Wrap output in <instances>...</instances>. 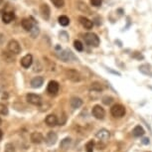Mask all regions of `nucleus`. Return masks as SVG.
I'll list each match as a JSON object with an SVG mask.
<instances>
[{
  "instance_id": "1",
  "label": "nucleus",
  "mask_w": 152,
  "mask_h": 152,
  "mask_svg": "<svg viewBox=\"0 0 152 152\" xmlns=\"http://www.w3.org/2000/svg\"><path fill=\"white\" fill-rule=\"evenodd\" d=\"M84 39H85V42L87 43L88 46H91V47H94V48L99 47V38L97 37L96 34H94V33H87L85 35Z\"/></svg>"
},
{
  "instance_id": "2",
  "label": "nucleus",
  "mask_w": 152,
  "mask_h": 152,
  "mask_svg": "<svg viewBox=\"0 0 152 152\" xmlns=\"http://www.w3.org/2000/svg\"><path fill=\"white\" fill-rule=\"evenodd\" d=\"M110 113L113 117L116 118H121L125 114V107L122 104H114L110 108Z\"/></svg>"
},
{
  "instance_id": "3",
  "label": "nucleus",
  "mask_w": 152,
  "mask_h": 152,
  "mask_svg": "<svg viewBox=\"0 0 152 152\" xmlns=\"http://www.w3.org/2000/svg\"><path fill=\"white\" fill-rule=\"evenodd\" d=\"M7 48H8V51H9L11 54H14V55H18V54L21 52V47H20L19 43L17 42L16 40H10V41L8 42Z\"/></svg>"
},
{
  "instance_id": "4",
  "label": "nucleus",
  "mask_w": 152,
  "mask_h": 152,
  "mask_svg": "<svg viewBox=\"0 0 152 152\" xmlns=\"http://www.w3.org/2000/svg\"><path fill=\"white\" fill-rule=\"evenodd\" d=\"M66 77L70 80V81L72 82H80L81 81V75H80V73L78 71L76 70H67L66 71Z\"/></svg>"
},
{
  "instance_id": "5",
  "label": "nucleus",
  "mask_w": 152,
  "mask_h": 152,
  "mask_svg": "<svg viewBox=\"0 0 152 152\" xmlns=\"http://www.w3.org/2000/svg\"><path fill=\"white\" fill-rule=\"evenodd\" d=\"M26 99H27V102H29L31 104H34V105H40L42 104V99L39 94H28L26 96Z\"/></svg>"
},
{
  "instance_id": "6",
  "label": "nucleus",
  "mask_w": 152,
  "mask_h": 152,
  "mask_svg": "<svg viewBox=\"0 0 152 152\" xmlns=\"http://www.w3.org/2000/svg\"><path fill=\"white\" fill-rule=\"evenodd\" d=\"M21 25H22L23 29H24L25 31H27V32H31V31L33 30L34 26H35V23H34L32 18H24L22 20Z\"/></svg>"
},
{
  "instance_id": "7",
  "label": "nucleus",
  "mask_w": 152,
  "mask_h": 152,
  "mask_svg": "<svg viewBox=\"0 0 152 152\" xmlns=\"http://www.w3.org/2000/svg\"><path fill=\"white\" fill-rule=\"evenodd\" d=\"M91 113H93V115L97 119H102L105 115V111L100 105H94Z\"/></svg>"
},
{
  "instance_id": "8",
  "label": "nucleus",
  "mask_w": 152,
  "mask_h": 152,
  "mask_svg": "<svg viewBox=\"0 0 152 152\" xmlns=\"http://www.w3.org/2000/svg\"><path fill=\"white\" fill-rule=\"evenodd\" d=\"M40 14H41L42 18L45 19V20H49L50 18V15H51V10H50V7H49L48 4H42L40 6Z\"/></svg>"
},
{
  "instance_id": "9",
  "label": "nucleus",
  "mask_w": 152,
  "mask_h": 152,
  "mask_svg": "<svg viewBox=\"0 0 152 152\" xmlns=\"http://www.w3.org/2000/svg\"><path fill=\"white\" fill-rule=\"evenodd\" d=\"M59 88H60V86H59L58 82L51 81L50 83H49V85H48L47 91H48V93L50 94H56L59 91Z\"/></svg>"
},
{
  "instance_id": "10",
  "label": "nucleus",
  "mask_w": 152,
  "mask_h": 152,
  "mask_svg": "<svg viewBox=\"0 0 152 152\" xmlns=\"http://www.w3.org/2000/svg\"><path fill=\"white\" fill-rule=\"evenodd\" d=\"M57 139H58L57 134L54 132V131H49L47 136H46V138H45V141L48 145H54L56 143Z\"/></svg>"
},
{
  "instance_id": "11",
  "label": "nucleus",
  "mask_w": 152,
  "mask_h": 152,
  "mask_svg": "<svg viewBox=\"0 0 152 152\" xmlns=\"http://www.w3.org/2000/svg\"><path fill=\"white\" fill-rule=\"evenodd\" d=\"M96 136L97 139L100 140V141H105V140H107L110 138V131L104 129V128H102V129L97 131Z\"/></svg>"
},
{
  "instance_id": "12",
  "label": "nucleus",
  "mask_w": 152,
  "mask_h": 152,
  "mask_svg": "<svg viewBox=\"0 0 152 152\" xmlns=\"http://www.w3.org/2000/svg\"><path fill=\"white\" fill-rule=\"evenodd\" d=\"M32 63H33V57H32V55H30V54L24 56L21 59V66L23 68H25V69L31 67Z\"/></svg>"
},
{
  "instance_id": "13",
  "label": "nucleus",
  "mask_w": 152,
  "mask_h": 152,
  "mask_svg": "<svg viewBox=\"0 0 152 152\" xmlns=\"http://www.w3.org/2000/svg\"><path fill=\"white\" fill-rule=\"evenodd\" d=\"M30 138H31V141L33 143H35V144H40V143H42L44 141V136L40 132H33L31 134Z\"/></svg>"
},
{
  "instance_id": "14",
  "label": "nucleus",
  "mask_w": 152,
  "mask_h": 152,
  "mask_svg": "<svg viewBox=\"0 0 152 152\" xmlns=\"http://www.w3.org/2000/svg\"><path fill=\"white\" fill-rule=\"evenodd\" d=\"M59 58L63 60L64 62H69V61H71V59H75V57L71 51L66 50V51H63V52L60 53Z\"/></svg>"
},
{
  "instance_id": "15",
  "label": "nucleus",
  "mask_w": 152,
  "mask_h": 152,
  "mask_svg": "<svg viewBox=\"0 0 152 152\" xmlns=\"http://www.w3.org/2000/svg\"><path fill=\"white\" fill-rule=\"evenodd\" d=\"M70 104L73 110H77V108L81 107L83 105V99H80V97H77V96L72 97L70 100Z\"/></svg>"
},
{
  "instance_id": "16",
  "label": "nucleus",
  "mask_w": 152,
  "mask_h": 152,
  "mask_svg": "<svg viewBox=\"0 0 152 152\" xmlns=\"http://www.w3.org/2000/svg\"><path fill=\"white\" fill-rule=\"evenodd\" d=\"M79 20H80V22H81V24L83 25V27H85L86 29L90 30V29H91V28H93L94 23L91 22L90 19H88L87 17L80 16L79 17Z\"/></svg>"
},
{
  "instance_id": "17",
  "label": "nucleus",
  "mask_w": 152,
  "mask_h": 152,
  "mask_svg": "<svg viewBox=\"0 0 152 152\" xmlns=\"http://www.w3.org/2000/svg\"><path fill=\"white\" fill-rule=\"evenodd\" d=\"M45 122L48 126H56L58 124V118H57V116L55 114H49V115L46 117Z\"/></svg>"
},
{
  "instance_id": "18",
  "label": "nucleus",
  "mask_w": 152,
  "mask_h": 152,
  "mask_svg": "<svg viewBox=\"0 0 152 152\" xmlns=\"http://www.w3.org/2000/svg\"><path fill=\"white\" fill-rule=\"evenodd\" d=\"M14 18H15V15L11 11H5L2 14V20H3V23H5V24H9Z\"/></svg>"
},
{
  "instance_id": "19",
  "label": "nucleus",
  "mask_w": 152,
  "mask_h": 152,
  "mask_svg": "<svg viewBox=\"0 0 152 152\" xmlns=\"http://www.w3.org/2000/svg\"><path fill=\"white\" fill-rule=\"evenodd\" d=\"M43 83H44V79L42 77H35L32 81H31V87L34 88H38L40 87H42Z\"/></svg>"
},
{
  "instance_id": "20",
  "label": "nucleus",
  "mask_w": 152,
  "mask_h": 152,
  "mask_svg": "<svg viewBox=\"0 0 152 152\" xmlns=\"http://www.w3.org/2000/svg\"><path fill=\"white\" fill-rule=\"evenodd\" d=\"M144 129L142 128V126H140V125H136L135 127L133 128V131H132V133H133V135L135 136V137H140V136H142L143 134H144Z\"/></svg>"
},
{
  "instance_id": "21",
  "label": "nucleus",
  "mask_w": 152,
  "mask_h": 152,
  "mask_svg": "<svg viewBox=\"0 0 152 152\" xmlns=\"http://www.w3.org/2000/svg\"><path fill=\"white\" fill-rule=\"evenodd\" d=\"M90 90L93 91H102V90H104V87H102V85L100 84V83L94 82L91 85Z\"/></svg>"
},
{
  "instance_id": "22",
  "label": "nucleus",
  "mask_w": 152,
  "mask_h": 152,
  "mask_svg": "<svg viewBox=\"0 0 152 152\" xmlns=\"http://www.w3.org/2000/svg\"><path fill=\"white\" fill-rule=\"evenodd\" d=\"M71 138L70 137H67V138H64L61 141V144H60V147H61L62 149H64V150H66V149L69 148V146H70L71 144Z\"/></svg>"
},
{
  "instance_id": "23",
  "label": "nucleus",
  "mask_w": 152,
  "mask_h": 152,
  "mask_svg": "<svg viewBox=\"0 0 152 152\" xmlns=\"http://www.w3.org/2000/svg\"><path fill=\"white\" fill-rule=\"evenodd\" d=\"M59 23L62 26H68V25L70 24V19H69V17L67 16L62 15L59 17Z\"/></svg>"
},
{
  "instance_id": "24",
  "label": "nucleus",
  "mask_w": 152,
  "mask_h": 152,
  "mask_svg": "<svg viewBox=\"0 0 152 152\" xmlns=\"http://www.w3.org/2000/svg\"><path fill=\"white\" fill-rule=\"evenodd\" d=\"M74 46H75V48H76L77 51L82 52V51L84 50V45H83V43L81 41H79V40H76V41L74 42Z\"/></svg>"
},
{
  "instance_id": "25",
  "label": "nucleus",
  "mask_w": 152,
  "mask_h": 152,
  "mask_svg": "<svg viewBox=\"0 0 152 152\" xmlns=\"http://www.w3.org/2000/svg\"><path fill=\"white\" fill-rule=\"evenodd\" d=\"M94 148V142L93 140H90L87 144H86V151L87 152H93Z\"/></svg>"
},
{
  "instance_id": "26",
  "label": "nucleus",
  "mask_w": 152,
  "mask_h": 152,
  "mask_svg": "<svg viewBox=\"0 0 152 152\" xmlns=\"http://www.w3.org/2000/svg\"><path fill=\"white\" fill-rule=\"evenodd\" d=\"M51 1H52V3L55 5V7L57 8H62V7H64V5H65L64 0H51Z\"/></svg>"
},
{
  "instance_id": "27",
  "label": "nucleus",
  "mask_w": 152,
  "mask_h": 152,
  "mask_svg": "<svg viewBox=\"0 0 152 152\" xmlns=\"http://www.w3.org/2000/svg\"><path fill=\"white\" fill-rule=\"evenodd\" d=\"M0 114H2V115H7L8 114V108L3 104H0Z\"/></svg>"
},
{
  "instance_id": "28",
  "label": "nucleus",
  "mask_w": 152,
  "mask_h": 152,
  "mask_svg": "<svg viewBox=\"0 0 152 152\" xmlns=\"http://www.w3.org/2000/svg\"><path fill=\"white\" fill-rule=\"evenodd\" d=\"M4 152H15V148H14V145L12 143H7V144L5 145Z\"/></svg>"
},
{
  "instance_id": "29",
  "label": "nucleus",
  "mask_w": 152,
  "mask_h": 152,
  "mask_svg": "<svg viewBox=\"0 0 152 152\" xmlns=\"http://www.w3.org/2000/svg\"><path fill=\"white\" fill-rule=\"evenodd\" d=\"M13 54L11 53H7V52H4L3 53V58L5 59V61L7 62H12L13 61V58H10V57H12Z\"/></svg>"
},
{
  "instance_id": "30",
  "label": "nucleus",
  "mask_w": 152,
  "mask_h": 152,
  "mask_svg": "<svg viewBox=\"0 0 152 152\" xmlns=\"http://www.w3.org/2000/svg\"><path fill=\"white\" fill-rule=\"evenodd\" d=\"M102 102H104V104H110L111 102H113V97H110V96H104V99H102Z\"/></svg>"
},
{
  "instance_id": "31",
  "label": "nucleus",
  "mask_w": 152,
  "mask_h": 152,
  "mask_svg": "<svg viewBox=\"0 0 152 152\" xmlns=\"http://www.w3.org/2000/svg\"><path fill=\"white\" fill-rule=\"evenodd\" d=\"M102 0H91V3L93 6L94 7H99L102 5Z\"/></svg>"
},
{
  "instance_id": "32",
  "label": "nucleus",
  "mask_w": 152,
  "mask_h": 152,
  "mask_svg": "<svg viewBox=\"0 0 152 152\" xmlns=\"http://www.w3.org/2000/svg\"><path fill=\"white\" fill-rule=\"evenodd\" d=\"M31 33H32V36H33V38H35V37L38 35V33H39V29H38V27L36 26H34V28H33V30L31 31Z\"/></svg>"
},
{
  "instance_id": "33",
  "label": "nucleus",
  "mask_w": 152,
  "mask_h": 152,
  "mask_svg": "<svg viewBox=\"0 0 152 152\" xmlns=\"http://www.w3.org/2000/svg\"><path fill=\"white\" fill-rule=\"evenodd\" d=\"M143 143H144V144H147V143H149V139L148 138H144L143 139V141H142Z\"/></svg>"
},
{
  "instance_id": "34",
  "label": "nucleus",
  "mask_w": 152,
  "mask_h": 152,
  "mask_svg": "<svg viewBox=\"0 0 152 152\" xmlns=\"http://www.w3.org/2000/svg\"><path fill=\"white\" fill-rule=\"evenodd\" d=\"M2 137H3V132H2V130H0V141L2 140Z\"/></svg>"
},
{
  "instance_id": "35",
  "label": "nucleus",
  "mask_w": 152,
  "mask_h": 152,
  "mask_svg": "<svg viewBox=\"0 0 152 152\" xmlns=\"http://www.w3.org/2000/svg\"><path fill=\"white\" fill-rule=\"evenodd\" d=\"M2 14H3V13H2V11L0 10V16H2Z\"/></svg>"
},
{
  "instance_id": "36",
  "label": "nucleus",
  "mask_w": 152,
  "mask_h": 152,
  "mask_svg": "<svg viewBox=\"0 0 152 152\" xmlns=\"http://www.w3.org/2000/svg\"><path fill=\"white\" fill-rule=\"evenodd\" d=\"M2 2H3V0H0V4H2Z\"/></svg>"
},
{
  "instance_id": "37",
  "label": "nucleus",
  "mask_w": 152,
  "mask_h": 152,
  "mask_svg": "<svg viewBox=\"0 0 152 152\" xmlns=\"http://www.w3.org/2000/svg\"><path fill=\"white\" fill-rule=\"evenodd\" d=\"M1 122H2V121H1V119H0V124H1Z\"/></svg>"
}]
</instances>
